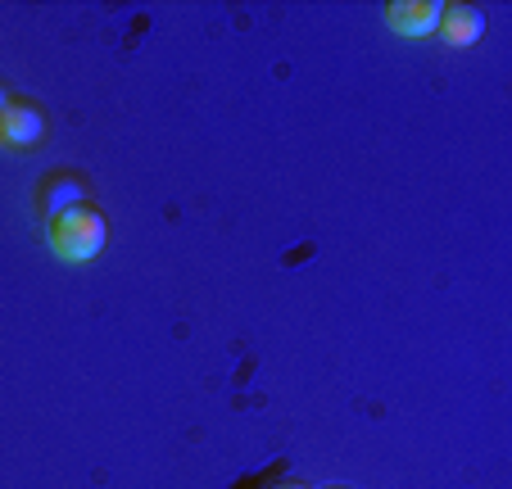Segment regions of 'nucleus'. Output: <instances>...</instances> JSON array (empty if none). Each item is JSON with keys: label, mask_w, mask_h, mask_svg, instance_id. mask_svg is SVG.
Segmentation results:
<instances>
[{"label": "nucleus", "mask_w": 512, "mask_h": 489, "mask_svg": "<svg viewBox=\"0 0 512 489\" xmlns=\"http://www.w3.org/2000/svg\"><path fill=\"white\" fill-rule=\"evenodd\" d=\"M46 240L50 250L59 254L64 263H91L109 240L105 213L91 209V204H78V209H64L46 222Z\"/></svg>", "instance_id": "1"}, {"label": "nucleus", "mask_w": 512, "mask_h": 489, "mask_svg": "<svg viewBox=\"0 0 512 489\" xmlns=\"http://www.w3.org/2000/svg\"><path fill=\"white\" fill-rule=\"evenodd\" d=\"M46 136V109L28 96H10V105L0 109V141L14 150H28Z\"/></svg>", "instance_id": "2"}, {"label": "nucleus", "mask_w": 512, "mask_h": 489, "mask_svg": "<svg viewBox=\"0 0 512 489\" xmlns=\"http://www.w3.org/2000/svg\"><path fill=\"white\" fill-rule=\"evenodd\" d=\"M386 23L399 37H431L440 28V0H390Z\"/></svg>", "instance_id": "3"}, {"label": "nucleus", "mask_w": 512, "mask_h": 489, "mask_svg": "<svg viewBox=\"0 0 512 489\" xmlns=\"http://www.w3.org/2000/svg\"><path fill=\"white\" fill-rule=\"evenodd\" d=\"M435 32H440L449 46H476V41L485 37V14L476 10V5H463V0L440 5V28Z\"/></svg>", "instance_id": "4"}, {"label": "nucleus", "mask_w": 512, "mask_h": 489, "mask_svg": "<svg viewBox=\"0 0 512 489\" xmlns=\"http://www.w3.org/2000/svg\"><path fill=\"white\" fill-rule=\"evenodd\" d=\"M37 200H41V213H46V222H50V218H55V213H64V209H78V204H87V186H82L78 177L55 173V177H46V182L37 186Z\"/></svg>", "instance_id": "5"}, {"label": "nucleus", "mask_w": 512, "mask_h": 489, "mask_svg": "<svg viewBox=\"0 0 512 489\" xmlns=\"http://www.w3.org/2000/svg\"><path fill=\"white\" fill-rule=\"evenodd\" d=\"M272 489H313V485H304V480H277Z\"/></svg>", "instance_id": "6"}, {"label": "nucleus", "mask_w": 512, "mask_h": 489, "mask_svg": "<svg viewBox=\"0 0 512 489\" xmlns=\"http://www.w3.org/2000/svg\"><path fill=\"white\" fill-rule=\"evenodd\" d=\"M5 105H10V91H5V87H0V109H5Z\"/></svg>", "instance_id": "7"}]
</instances>
